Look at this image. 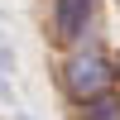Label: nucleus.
I'll return each mask as SVG.
<instances>
[{
    "label": "nucleus",
    "instance_id": "obj_1",
    "mask_svg": "<svg viewBox=\"0 0 120 120\" xmlns=\"http://www.w3.org/2000/svg\"><path fill=\"white\" fill-rule=\"evenodd\" d=\"M58 91L67 96V106H86L96 96L115 91V63L101 43H77L58 58Z\"/></svg>",
    "mask_w": 120,
    "mask_h": 120
},
{
    "label": "nucleus",
    "instance_id": "obj_2",
    "mask_svg": "<svg viewBox=\"0 0 120 120\" xmlns=\"http://www.w3.org/2000/svg\"><path fill=\"white\" fill-rule=\"evenodd\" d=\"M91 15H96V0H48V19H43V34L53 48H77L91 29Z\"/></svg>",
    "mask_w": 120,
    "mask_h": 120
},
{
    "label": "nucleus",
    "instance_id": "obj_3",
    "mask_svg": "<svg viewBox=\"0 0 120 120\" xmlns=\"http://www.w3.org/2000/svg\"><path fill=\"white\" fill-rule=\"evenodd\" d=\"M72 120H120V91H106L86 106H72Z\"/></svg>",
    "mask_w": 120,
    "mask_h": 120
},
{
    "label": "nucleus",
    "instance_id": "obj_4",
    "mask_svg": "<svg viewBox=\"0 0 120 120\" xmlns=\"http://www.w3.org/2000/svg\"><path fill=\"white\" fill-rule=\"evenodd\" d=\"M111 63H115V91H120V48L111 53Z\"/></svg>",
    "mask_w": 120,
    "mask_h": 120
}]
</instances>
